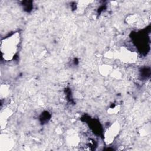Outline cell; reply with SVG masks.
Returning <instances> with one entry per match:
<instances>
[{
  "label": "cell",
  "instance_id": "1",
  "mask_svg": "<svg viewBox=\"0 0 151 151\" xmlns=\"http://www.w3.org/2000/svg\"><path fill=\"white\" fill-rule=\"evenodd\" d=\"M19 43V35L15 33L4 38L1 43V51L2 57L6 60H11L17 52Z\"/></svg>",
  "mask_w": 151,
  "mask_h": 151
}]
</instances>
